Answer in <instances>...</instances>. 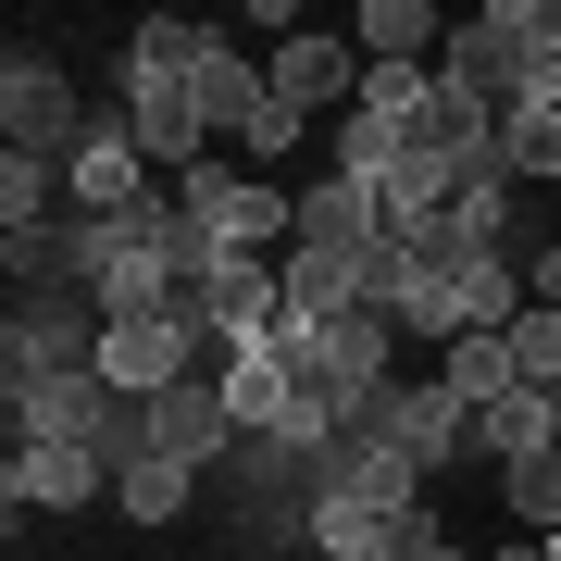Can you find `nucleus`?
Here are the masks:
<instances>
[{"label": "nucleus", "mask_w": 561, "mask_h": 561, "mask_svg": "<svg viewBox=\"0 0 561 561\" xmlns=\"http://www.w3.org/2000/svg\"><path fill=\"white\" fill-rule=\"evenodd\" d=\"M449 88H474L486 113L512 101H561V0H486L474 25H449Z\"/></svg>", "instance_id": "obj_1"}, {"label": "nucleus", "mask_w": 561, "mask_h": 561, "mask_svg": "<svg viewBox=\"0 0 561 561\" xmlns=\"http://www.w3.org/2000/svg\"><path fill=\"white\" fill-rule=\"evenodd\" d=\"M101 337H113V312L88 300V287H25L13 324H0V387L38 400V387H62V375H101Z\"/></svg>", "instance_id": "obj_2"}, {"label": "nucleus", "mask_w": 561, "mask_h": 561, "mask_svg": "<svg viewBox=\"0 0 561 561\" xmlns=\"http://www.w3.org/2000/svg\"><path fill=\"white\" fill-rule=\"evenodd\" d=\"M350 437H375V449H400L412 474H449V461L474 449V400H461L449 375H424V387H412V375H387L375 400L350 412Z\"/></svg>", "instance_id": "obj_3"}, {"label": "nucleus", "mask_w": 561, "mask_h": 561, "mask_svg": "<svg viewBox=\"0 0 561 561\" xmlns=\"http://www.w3.org/2000/svg\"><path fill=\"white\" fill-rule=\"evenodd\" d=\"M175 201L213 225V250H238V262H287L275 238H300V201L287 187H262V175H225V162H201V175H175Z\"/></svg>", "instance_id": "obj_4"}, {"label": "nucleus", "mask_w": 561, "mask_h": 561, "mask_svg": "<svg viewBox=\"0 0 561 561\" xmlns=\"http://www.w3.org/2000/svg\"><path fill=\"white\" fill-rule=\"evenodd\" d=\"M387 337L400 324H375V312H337V324H275V350L300 362V387H324L337 412H362L387 387Z\"/></svg>", "instance_id": "obj_5"}, {"label": "nucleus", "mask_w": 561, "mask_h": 561, "mask_svg": "<svg viewBox=\"0 0 561 561\" xmlns=\"http://www.w3.org/2000/svg\"><path fill=\"white\" fill-rule=\"evenodd\" d=\"M201 125H213V138H238V150H262V162L312 138V125L275 101V76H262L250 50H213V62H201Z\"/></svg>", "instance_id": "obj_6"}, {"label": "nucleus", "mask_w": 561, "mask_h": 561, "mask_svg": "<svg viewBox=\"0 0 561 561\" xmlns=\"http://www.w3.org/2000/svg\"><path fill=\"white\" fill-rule=\"evenodd\" d=\"M62 201H76V225H113V213L162 201V187H150V150H138V125H125V113H88L76 162H62Z\"/></svg>", "instance_id": "obj_7"}, {"label": "nucleus", "mask_w": 561, "mask_h": 561, "mask_svg": "<svg viewBox=\"0 0 561 561\" xmlns=\"http://www.w3.org/2000/svg\"><path fill=\"white\" fill-rule=\"evenodd\" d=\"M0 138H13L25 162H76L88 113H76V88H62V62H38V50L0 62Z\"/></svg>", "instance_id": "obj_8"}, {"label": "nucleus", "mask_w": 561, "mask_h": 561, "mask_svg": "<svg viewBox=\"0 0 561 561\" xmlns=\"http://www.w3.org/2000/svg\"><path fill=\"white\" fill-rule=\"evenodd\" d=\"M125 125L162 175H201L213 162V125H201V76H125Z\"/></svg>", "instance_id": "obj_9"}, {"label": "nucleus", "mask_w": 561, "mask_h": 561, "mask_svg": "<svg viewBox=\"0 0 561 561\" xmlns=\"http://www.w3.org/2000/svg\"><path fill=\"white\" fill-rule=\"evenodd\" d=\"M101 375L125 387V400H162V387L201 375V324H175V312H125L113 337H101Z\"/></svg>", "instance_id": "obj_10"}, {"label": "nucleus", "mask_w": 561, "mask_h": 561, "mask_svg": "<svg viewBox=\"0 0 561 561\" xmlns=\"http://www.w3.org/2000/svg\"><path fill=\"white\" fill-rule=\"evenodd\" d=\"M113 486L101 449H50V437H13V461H0V500L13 512H88Z\"/></svg>", "instance_id": "obj_11"}, {"label": "nucleus", "mask_w": 561, "mask_h": 561, "mask_svg": "<svg viewBox=\"0 0 561 561\" xmlns=\"http://www.w3.org/2000/svg\"><path fill=\"white\" fill-rule=\"evenodd\" d=\"M150 449H175V461H238L250 437H238V412H225V375H187V387H162L150 400Z\"/></svg>", "instance_id": "obj_12"}, {"label": "nucleus", "mask_w": 561, "mask_h": 561, "mask_svg": "<svg viewBox=\"0 0 561 561\" xmlns=\"http://www.w3.org/2000/svg\"><path fill=\"white\" fill-rule=\"evenodd\" d=\"M262 76H275V101L300 113V125L362 101V50H350V38H275V62H262Z\"/></svg>", "instance_id": "obj_13"}, {"label": "nucleus", "mask_w": 561, "mask_h": 561, "mask_svg": "<svg viewBox=\"0 0 561 561\" xmlns=\"http://www.w3.org/2000/svg\"><path fill=\"white\" fill-rule=\"evenodd\" d=\"M375 238H387V201H375V187H350V175H312V187H300V238H287V250H337V262H362Z\"/></svg>", "instance_id": "obj_14"}, {"label": "nucleus", "mask_w": 561, "mask_h": 561, "mask_svg": "<svg viewBox=\"0 0 561 561\" xmlns=\"http://www.w3.org/2000/svg\"><path fill=\"white\" fill-rule=\"evenodd\" d=\"M225 412H238V437H287V412H300V362L275 337L262 350H225Z\"/></svg>", "instance_id": "obj_15"}, {"label": "nucleus", "mask_w": 561, "mask_h": 561, "mask_svg": "<svg viewBox=\"0 0 561 561\" xmlns=\"http://www.w3.org/2000/svg\"><path fill=\"white\" fill-rule=\"evenodd\" d=\"M350 50L362 62H449V25L424 13V0H362V13H350Z\"/></svg>", "instance_id": "obj_16"}, {"label": "nucleus", "mask_w": 561, "mask_h": 561, "mask_svg": "<svg viewBox=\"0 0 561 561\" xmlns=\"http://www.w3.org/2000/svg\"><path fill=\"white\" fill-rule=\"evenodd\" d=\"M474 449H486V461L561 449V387H512V400H486V412H474Z\"/></svg>", "instance_id": "obj_17"}, {"label": "nucleus", "mask_w": 561, "mask_h": 561, "mask_svg": "<svg viewBox=\"0 0 561 561\" xmlns=\"http://www.w3.org/2000/svg\"><path fill=\"white\" fill-rule=\"evenodd\" d=\"M400 150H412V125H387V113H362V101L324 125V175H350V187H387Z\"/></svg>", "instance_id": "obj_18"}, {"label": "nucleus", "mask_w": 561, "mask_h": 561, "mask_svg": "<svg viewBox=\"0 0 561 561\" xmlns=\"http://www.w3.org/2000/svg\"><path fill=\"white\" fill-rule=\"evenodd\" d=\"M187 486H201V461H175V449H138L113 474V500H125V524H175L187 512Z\"/></svg>", "instance_id": "obj_19"}, {"label": "nucleus", "mask_w": 561, "mask_h": 561, "mask_svg": "<svg viewBox=\"0 0 561 561\" xmlns=\"http://www.w3.org/2000/svg\"><path fill=\"white\" fill-rule=\"evenodd\" d=\"M213 50H225L213 25H187V13H150L138 38H125V76H201Z\"/></svg>", "instance_id": "obj_20"}, {"label": "nucleus", "mask_w": 561, "mask_h": 561, "mask_svg": "<svg viewBox=\"0 0 561 561\" xmlns=\"http://www.w3.org/2000/svg\"><path fill=\"white\" fill-rule=\"evenodd\" d=\"M437 375L486 412V400H512V387H524V362H512V337H449V350H437Z\"/></svg>", "instance_id": "obj_21"}, {"label": "nucleus", "mask_w": 561, "mask_h": 561, "mask_svg": "<svg viewBox=\"0 0 561 561\" xmlns=\"http://www.w3.org/2000/svg\"><path fill=\"white\" fill-rule=\"evenodd\" d=\"M500 500H512V524H524V537H561V449L500 461Z\"/></svg>", "instance_id": "obj_22"}, {"label": "nucleus", "mask_w": 561, "mask_h": 561, "mask_svg": "<svg viewBox=\"0 0 561 561\" xmlns=\"http://www.w3.org/2000/svg\"><path fill=\"white\" fill-rule=\"evenodd\" d=\"M500 150H512V175H524V187L561 175V101H512V113H500Z\"/></svg>", "instance_id": "obj_23"}, {"label": "nucleus", "mask_w": 561, "mask_h": 561, "mask_svg": "<svg viewBox=\"0 0 561 561\" xmlns=\"http://www.w3.org/2000/svg\"><path fill=\"white\" fill-rule=\"evenodd\" d=\"M50 201H62V162H25V150H0V238L50 225Z\"/></svg>", "instance_id": "obj_24"}, {"label": "nucleus", "mask_w": 561, "mask_h": 561, "mask_svg": "<svg viewBox=\"0 0 561 561\" xmlns=\"http://www.w3.org/2000/svg\"><path fill=\"white\" fill-rule=\"evenodd\" d=\"M424 101H437V62H362V113H387V125H412Z\"/></svg>", "instance_id": "obj_25"}, {"label": "nucleus", "mask_w": 561, "mask_h": 561, "mask_svg": "<svg viewBox=\"0 0 561 561\" xmlns=\"http://www.w3.org/2000/svg\"><path fill=\"white\" fill-rule=\"evenodd\" d=\"M537 300L561 312V238H537Z\"/></svg>", "instance_id": "obj_26"}, {"label": "nucleus", "mask_w": 561, "mask_h": 561, "mask_svg": "<svg viewBox=\"0 0 561 561\" xmlns=\"http://www.w3.org/2000/svg\"><path fill=\"white\" fill-rule=\"evenodd\" d=\"M412 561H474V549H461V537H424V549H412Z\"/></svg>", "instance_id": "obj_27"}, {"label": "nucleus", "mask_w": 561, "mask_h": 561, "mask_svg": "<svg viewBox=\"0 0 561 561\" xmlns=\"http://www.w3.org/2000/svg\"><path fill=\"white\" fill-rule=\"evenodd\" d=\"M486 561H549V549H537V537H512V549H486Z\"/></svg>", "instance_id": "obj_28"}, {"label": "nucleus", "mask_w": 561, "mask_h": 561, "mask_svg": "<svg viewBox=\"0 0 561 561\" xmlns=\"http://www.w3.org/2000/svg\"><path fill=\"white\" fill-rule=\"evenodd\" d=\"M337 561H400V549H337Z\"/></svg>", "instance_id": "obj_29"}, {"label": "nucleus", "mask_w": 561, "mask_h": 561, "mask_svg": "<svg viewBox=\"0 0 561 561\" xmlns=\"http://www.w3.org/2000/svg\"><path fill=\"white\" fill-rule=\"evenodd\" d=\"M537 549H549V561H561V537H537Z\"/></svg>", "instance_id": "obj_30"}]
</instances>
